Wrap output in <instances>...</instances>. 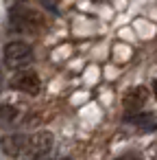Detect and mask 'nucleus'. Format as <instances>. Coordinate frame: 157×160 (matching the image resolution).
<instances>
[{"mask_svg": "<svg viewBox=\"0 0 157 160\" xmlns=\"http://www.w3.org/2000/svg\"><path fill=\"white\" fill-rule=\"evenodd\" d=\"M9 24H11L16 31H20V33L33 35V33H39V31L44 29V18H42V13H37L35 9H31V7H26V5H18V7L11 9Z\"/></svg>", "mask_w": 157, "mask_h": 160, "instance_id": "nucleus-1", "label": "nucleus"}, {"mask_svg": "<svg viewBox=\"0 0 157 160\" xmlns=\"http://www.w3.org/2000/svg\"><path fill=\"white\" fill-rule=\"evenodd\" d=\"M2 57H5V64L7 68H13V70H20V68H26L31 62H33V51L26 42H9L2 51Z\"/></svg>", "mask_w": 157, "mask_h": 160, "instance_id": "nucleus-2", "label": "nucleus"}, {"mask_svg": "<svg viewBox=\"0 0 157 160\" xmlns=\"http://www.w3.org/2000/svg\"><path fill=\"white\" fill-rule=\"evenodd\" d=\"M50 149H53V134L39 132L29 138V147L20 160H50Z\"/></svg>", "mask_w": 157, "mask_h": 160, "instance_id": "nucleus-3", "label": "nucleus"}, {"mask_svg": "<svg viewBox=\"0 0 157 160\" xmlns=\"http://www.w3.org/2000/svg\"><path fill=\"white\" fill-rule=\"evenodd\" d=\"M11 88L18 90V92H24V94H37L42 90V81H39L37 72H33V70H20L11 79Z\"/></svg>", "mask_w": 157, "mask_h": 160, "instance_id": "nucleus-4", "label": "nucleus"}, {"mask_svg": "<svg viewBox=\"0 0 157 160\" xmlns=\"http://www.w3.org/2000/svg\"><path fill=\"white\" fill-rule=\"evenodd\" d=\"M29 147V138L24 134H9V136H2L0 138V149H2L7 156L16 158V156H22Z\"/></svg>", "mask_w": 157, "mask_h": 160, "instance_id": "nucleus-5", "label": "nucleus"}, {"mask_svg": "<svg viewBox=\"0 0 157 160\" xmlns=\"http://www.w3.org/2000/svg\"><path fill=\"white\" fill-rule=\"evenodd\" d=\"M146 88H142V86H137V88H131L127 94H124V112H127V116H131L133 112H137L144 103H146Z\"/></svg>", "mask_w": 157, "mask_h": 160, "instance_id": "nucleus-6", "label": "nucleus"}, {"mask_svg": "<svg viewBox=\"0 0 157 160\" xmlns=\"http://www.w3.org/2000/svg\"><path fill=\"white\" fill-rule=\"evenodd\" d=\"M18 118V108L11 103H0V121L5 123H13Z\"/></svg>", "mask_w": 157, "mask_h": 160, "instance_id": "nucleus-7", "label": "nucleus"}, {"mask_svg": "<svg viewBox=\"0 0 157 160\" xmlns=\"http://www.w3.org/2000/svg\"><path fill=\"white\" fill-rule=\"evenodd\" d=\"M116 160H142V156L140 153H124V156H120Z\"/></svg>", "mask_w": 157, "mask_h": 160, "instance_id": "nucleus-8", "label": "nucleus"}, {"mask_svg": "<svg viewBox=\"0 0 157 160\" xmlns=\"http://www.w3.org/2000/svg\"><path fill=\"white\" fill-rule=\"evenodd\" d=\"M153 90H155V94H157V81H155V83H153Z\"/></svg>", "mask_w": 157, "mask_h": 160, "instance_id": "nucleus-9", "label": "nucleus"}, {"mask_svg": "<svg viewBox=\"0 0 157 160\" xmlns=\"http://www.w3.org/2000/svg\"><path fill=\"white\" fill-rule=\"evenodd\" d=\"M0 81H2V70H0Z\"/></svg>", "mask_w": 157, "mask_h": 160, "instance_id": "nucleus-10", "label": "nucleus"}, {"mask_svg": "<svg viewBox=\"0 0 157 160\" xmlns=\"http://www.w3.org/2000/svg\"><path fill=\"white\" fill-rule=\"evenodd\" d=\"M61 160H68V158H61Z\"/></svg>", "mask_w": 157, "mask_h": 160, "instance_id": "nucleus-11", "label": "nucleus"}]
</instances>
